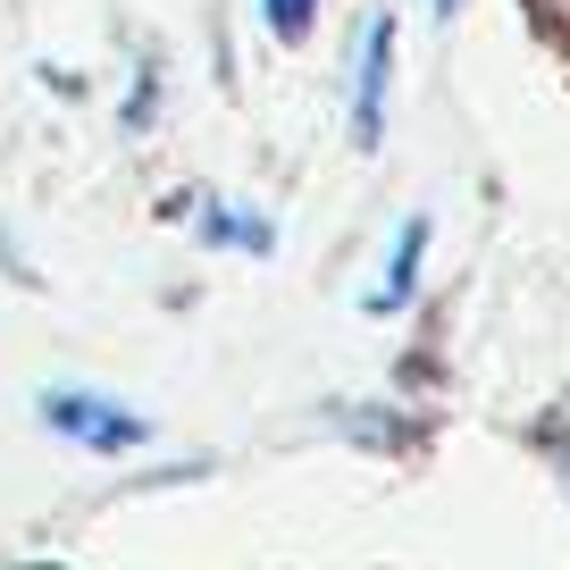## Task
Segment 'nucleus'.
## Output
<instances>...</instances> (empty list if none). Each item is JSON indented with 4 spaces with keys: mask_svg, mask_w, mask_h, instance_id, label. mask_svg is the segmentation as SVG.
<instances>
[{
    "mask_svg": "<svg viewBox=\"0 0 570 570\" xmlns=\"http://www.w3.org/2000/svg\"><path fill=\"white\" fill-rule=\"evenodd\" d=\"M42 420H51L68 445H85V453H135L142 436H151L135 411L101 403V394H42Z\"/></svg>",
    "mask_w": 570,
    "mask_h": 570,
    "instance_id": "nucleus-1",
    "label": "nucleus"
},
{
    "mask_svg": "<svg viewBox=\"0 0 570 570\" xmlns=\"http://www.w3.org/2000/svg\"><path fill=\"white\" fill-rule=\"evenodd\" d=\"M386 76H394V18H370L361 68H353V142L361 151H377V135H386Z\"/></svg>",
    "mask_w": 570,
    "mask_h": 570,
    "instance_id": "nucleus-2",
    "label": "nucleus"
},
{
    "mask_svg": "<svg viewBox=\"0 0 570 570\" xmlns=\"http://www.w3.org/2000/svg\"><path fill=\"white\" fill-rule=\"evenodd\" d=\"M177 218H194V227L210 235V244H235V252H268V218H244L235 202H194V210L177 202Z\"/></svg>",
    "mask_w": 570,
    "mask_h": 570,
    "instance_id": "nucleus-3",
    "label": "nucleus"
},
{
    "mask_svg": "<svg viewBox=\"0 0 570 570\" xmlns=\"http://www.w3.org/2000/svg\"><path fill=\"white\" fill-rule=\"evenodd\" d=\"M420 252H428V218H403V235H394V261H386V285L370 294V311H403V303H411V277H420Z\"/></svg>",
    "mask_w": 570,
    "mask_h": 570,
    "instance_id": "nucleus-4",
    "label": "nucleus"
},
{
    "mask_svg": "<svg viewBox=\"0 0 570 570\" xmlns=\"http://www.w3.org/2000/svg\"><path fill=\"white\" fill-rule=\"evenodd\" d=\"M311 9H320V0H268V26H277V35L294 42V35L311 26Z\"/></svg>",
    "mask_w": 570,
    "mask_h": 570,
    "instance_id": "nucleus-5",
    "label": "nucleus"
},
{
    "mask_svg": "<svg viewBox=\"0 0 570 570\" xmlns=\"http://www.w3.org/2000/svg\"><path fill=\"white\" fill-rule=\"evenodd\" d=\"M428 9H436V18H453V9H462V0H428Z\"/></svg>",
    "mask_w": 570,
    "mask_h": 570,
    "instance_id": "nucleus-6",
    "label": "nucleus"
}]
</instances>
